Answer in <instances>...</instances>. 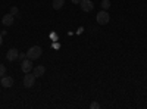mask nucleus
Returning a JSON list of instances; mask_svg holds the SVG:
<instances>
[{
  "instance_id": "1",
  "label": "nucleus",
  "mask_w": 147,
  "mask_h": 109,
  "mask_svg": "<svg viewBox=\"0 0 147 109\" xmlns=\"http://www.w3.org/2000/svg\"><path fill=\"white\" fill-rule=\"evenodd\" d=\"M41 55H43V49L40 46H32V47H30V50L27 52V58L31 59V60L38 59Z\"/></svg>"
},
{
  "instance_id": "2",
  "label": "nucleus",
  "mask_w": 147,
  "mask_h": 109,
  "mask_svg": "<svg viewBox=\"0 0 147 109\" xmlns=\"http://www.w3.org/2000/svg\"><path fill=\"white\" fill-rule=\"evenodd\" d=\"M96 21H97V24H100V25H106V24L110 21V16H109V14H107L106 10H102V12L97 14Z\"/></svg>"
},
{
  "instance_id": "3",
  "label": "nucleus",
  "mask_w": 147,
  "mask_h": 109,
  "mask_svg": "<svg viewBox=\"0 0 147 109\" xmlns=\"http://www.w3.org/2000/svg\"><path fill=\"white\" fill-rule=\"evenodd\" d=\"M35 75L34 74H30V72H27L25 77H24V87H27V89H31L34 86V83H35Z\"/></svg>"
},
{
  "instance_id": "4",
  "label": "nucleus",
  "mask_w": 147,
  "mask_h": 109,
  "mask_svg": "<svg viewBox=\"0 0 147 109\" xmlns=\"http://www.w3.org/2000/svg\"><path fill=\"white\" fill-rule=\"evenodd\" d=\"M80 6H81V9H82L84 12H91V10L94 9V5H93L91 0H81Z\"/></svg>"
},
{
  "instance_id": "5",
  "label": "nucleus",
  "mask_w": 147,
  "mask_h": 109,
  "mask_svg": "<svg viewBox=\"0 0 147 109\" xmlns=\"http://www.w3.org/2000/svg\"><path fill=\"white\" fill-rule=\"evenodd\" d=\"M21 69L25 72H30L32 69V62H31V59H22V62H21Z\"/></svg>"
},
{
  "instance_id": "6",
  "label": "nucleus",
  "mask_w": 147,
  "mask_h": 109,
  "mask_svg": "<svg viewBox=\"0 0 147 109\" xmlns=\"http://www.w3.org/2000/svg\"><path fill=\"white\" fill-rule=\"evenodd\" d=\"M0 86L2 87H5V89H9V87H12L13 86V78L12 77H2V80H0Z\"/></svg>"
},
{
  "instance_id": "7",
  "label": "nucleus",
  "mask_w": 147,
  "mask_h": 109,
  "mask_svg": "<svg viewBox=\"0 0 147 109\" xmlns=\"http://www.w3.org/2000/svg\"><path fill=\"white\" fill-rule=\"evenodd\" d=\"M2 24H3L5 27H10L12 24H13V15H12V14H6L2 18Z\"/></svg>"
},
{
  "instance_id": "8",
  "label": "nucleus",
  "mask_w": 147,
  "mask_h": 109,
  "mask_svg": "<svg viewBox=\"0 0 147 109\" xmlns=\"http://www.w3.org/2000/svg\"><path fill=\"white\" fill-rule=\"evenodd\" d=\"M18 56H19V53H18V50H16V49H10V50L6 53V59H7V60H10V62L16 60V59H18Z\"/></svg>"
},
{
  "instance_id": "9",
  "label": "nucleus",
  "mask_w": 147,
  "mask_h": 109,
  "mask_svg": "<svg viewBox=\"0 0 147 109\" xmlns=\"http://www.w3.org/2000/svg\"><path fill=\"white\" fill-rule=\"evenodd\" d=\"M44 72H46V68L41 66V65H38V66H35V68H34V72H32V74H34L35 77H43V75H44Z\"/></svg>"
},
{
  "instance_id": "10",
  "label": "nucleus",
  "mask_w": 147,
  "mask_h": 109,
  "mask_svg": "<svg viewBox=\"0 0 147 109\" xmlns=\"http://www.w3.org/2000/svg\"><path fill=\"white\" fill-rule=\"evenodd\" d=\"M65 5V0H53V7L55 9H62Z\"/></svg>"
},
{
  "instance_id": "11",
  "label": "nucleus",
  "mask_w": 147,
  "mask_h": 109,
  "mask_svg": "<svg viewBox=\"0 0 147 109\" xmlns=\"http://www.w3.org/2000/svg\"><path fill=\"white\" fill-rule=\"evenodd\" d=\"M102 7H103V10L110 7V2H109V0H103V2H102Z\"/></svg>"
},
{
  "instance_id": "12",
  "label": "nucleus",
  "mask_w": 147,
  "mask_h": 109,
  "mask_svg": "<svg viewBox=\"0 0 147 109\" xmlns=\"http://www.w3.org/2000/svg\"><path fill=\"white\" fill-rule=\"evenodd\" d=\"M5 74H6V66L3 64H0V78H2Z\"/></svg>"
},
{
  "instance_id": "13",
  "label": "nucleus",
  "mask_w": 147,
  "mask_h": 109,
  "mask_svg": "<svg viewBox=\"0 0 147 109\" xmlns=\"http://www.w3.org/2000/svg\"><path fill=\"white\" fill-rule=\"evenodd\" d=\"M10 14L13 15V16H15V15H18V7H15V6H12V7H10Z\"/></svg>"
},
{
  "instance_id": "14",
  "label": "nucleus",
  "mask_w": 147,
  "mask_h": 109,
  "mask_svg": "<svg viewBox=\"0 0 147 109\" xmlns=\"http://www.w3.org/2000/svg\"><path fill=\"white\" fill-rule=\"evenodd\" d=\"M90 108H91V109H99V108H100V105L97 103V102H93V103L90 105Z\"/></svg>"
},
{
  "instance_id": "15",
  "label": "nucleus",
  "mask_w": 147,
  "mask_h": 109,
  "mask_svg": "<svg viewBox=\"0 0 147 109\" xmlns=\"http://www.w3.org/2000/svg\"><path fill=\"white\" fill-rule=\"evenodd\" d=\"M25 56H27V55H24V53H21V55H19V56H18V58H19V59H21V60H22V59H25Z\"/></svg>"
},
{
  "instance_id": "16",
  "label": "nucleus",
  "mask_w": 147,
  "mask_h": 109,
  "mask_svg": "<svg viewBox=\"0 0 147 109\" xmlns=\"http://www.w3.org/2000/svg\"><path fill=\"white\" fill-rule=\"evenodd\" d=\"M2 43H3V35L0 34V46H2Z\"/></svg>"
},
{
  "instance_id": "17",
  "label": "nucleus",
  "mask_w": 147,
  "mask_h": 109,
  "mask_svg": "<svg viewBox=\"0 0 147 109\" xmlns=\"http://www.w3.org/2000/svg\"><path fill=\"white\" fill-rule=\"evenodd\" d=\"M72 3H75V5L77 3H81V0H72Z\"/></svg>"
}]
</instances>
